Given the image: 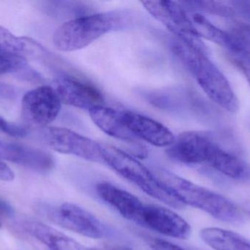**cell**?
I'll return each instance as SVG.
<instances>
[{"mask_svg": "<svg viewBox=\"0 0 250 250\" xmlns=\"http://www.w3.org/2000/svg\"><path fill=\"white\" fill-rule=\"evenodd\" d=\"M172 51L211 101L229 113L239 110V100L229 80L207 57L205 50L176 38L172 44Z\"/></svg>", "mask_w": 250, "mask_h": 250, "instance_id": "6da1fadb", "label": "cell"}, {"mask_svg": "<svg viewBox=\"0 0 250 250\" xmlns=\"http://www.w3.org/2000/svg\"><path fill=\"white\" fill-rule=\"evenodd\" d=\"M126 12H105L79 16L60 25L53 35L54 46L62 51L82 49L108 32L127 24Z\"/></svg>", "mask_w": 250, "mask_h": 250, "instance_id": "7a4b0ae2", "label": "cell"}, {"mask_svg": "<svg viewBox=\"0 0 250 250\" xmlns=\"http://www.w3.org/2000/svg\"><path fill=\"white\" fill-rule=\"evenodd\" d=\"M154 175L184 205L202 210L226 223L239 224L243 221L237 206L225 197L165 169H157Z\"/></svg>", "mask_w": 250, "mask_h": 250, "instance_id": "3957f363", "label": "cell"}, {"mask_svg": "<svg viewBox=\"0 0 250 250\" xmlns=\"http://www.w3.org/2000/svg\"><path fill=\"white\" fill-rule=\"evenodd\" d=\"M101 150L104 162L146 195L171 208H182L185 206L155 175L136 159L108 144L101 143Z\"/></svg>", "mask_w": 250, "mask_h": 250, "instance_id": "277c9868", "label": "cell"}, {"mask_svg": "<svg viewBox=\"0 0 250 250\" xmlns=\"http://www.w3.org/2000/svg\"><path fill=\"white\" fill-rule=\"evenodd\" d=\"M40 209L53 223L85 237L103 239L108 233L100 220L76 204L64 203L58 207L42 206Z\"/></svg>", "mask_w": 250, "mask_h": 250, "instance_id": "5b68a950", "label": "cell"}, {"mask_svg": "<svg viewBox=\"0 0 250 250\" xmlns=\"http://www.w3.org/2000/svg\"><path fill=\"white\" fill-rule=\"evenodd\" d=\"M61 107V99L55 88L42 85L23 95L22 118L29 127L43 129L57 118Z\"/></svg>", "mask_w": 250, "mask_h": 250, "instance_id": "8992f818", "label": "cell"}, {"mask_svg": "<svg viewBox=\"0 0 250 250\" xmlns=\"http://www.w3.org/2000/svg\"><path fill=\"white\" fill-rule=\"evenodd\" d=\"M40 135L45 145L60 154L76 156L93 162L104 161L101 143L70 129L51 126L42 129Z\"/></svg>", "mask_w": 250, "mask_h": 250, "instance_id": "52a82bcc", "label": "cell"}, {"mask_svg": "<svg viewBox=\"0 0 250 250\" xmlns=\"http://www.w3.org/2000/svg\"><path fill=\"white\" fill-rule=\"evenodd\" d=\"M141 4L176 38L205 50V45L192 30L189 13L179 1H143Z\"/></svg>", "mask_w": 250, "mask_h": 250, "instance_id": "ba28073f", "label": "cell"}, {"mask_svg": "<svg viewBox=\"0 0 250 250\" xmlns=\"http://www.w3.org/2000/svg\"><path fill=\"white\" fill-rule=\"evenodd\" d=\"M216 140L207 132L189 131L175 137L166 154L170 159L185 164H206Z\"/></svg>", "mask_w": 250, "mask_h": 250, "instance_id": "9c48e42d", "label": "cell"}, {"mask_svg": "<svg viewBox=\"0 0 250 250\" xmlns=\"http://www.w3.org/2000/svg\"><path fill=\"white\" fill-rule=\"evenodd\" d=\"M55 90L62 103L90 112L105 105L102 92L89 82L76 78L62 76L56 80Z\"/></svg>", "mask_w": 250, "mask_h": 250, "instance_id": "30bf717a", "label": "cell"}, {"mask_svg": "<svg viewBox=\"0 0 250 250\" xmlns=\"http://www.w3.org/2000/svg\"><path fill=\"white\" fill-rule=\"evenodd\" d=\"M139 225L175 239H188L191 233L190 226L185 219L172 210L159 205L145 204Z\"/></svg>", "mask_w": 250, "mask_h": 250, "instance_id": "8fae6325", "label": "cell"}, {"mask_svg": "<svg viewBox=\"0 0 250 250\" xmlns=\"http://www.w3.org/2000/svg\"><path fill=\"white\" fill-rule=\"evenodd\" d=\"M122 114L126 127L137 139L157 147H169L174 142L176 136L160 122L134 112Z\"/></svg>", "mask_w": 250, "mask_h": 250, "instance_id": "7c38bea8", "label": "cell"}, {"mask_svg": "<svg viewBox=\"0 0 250 250\" xmlns=\"http://www.w3.org/2000/svg\"><path fill=\"white\" fill-rule=\"evenodd\" d=\"M95 189L98 196L104 202L126 220L139 224L145 204L136 196L107 182L98 183Z\"/></svg>", "mask_w": 250, "mask_h": 250, "instance_id": "4fadbf2b", "label": "cell"}, {"mask_svg": "<svg viewBox=\"0 0 250 250\" xmlns=\"http://www.w3.org/2000/svg\"><path fill=\"white\" fill-rule=\"evenodd\" d=\"M206 164L230 179L243 182L250 181V164L225 149L217 142L211 148Z\"/></svg>", "mask_w": 250, "mask_h": 250, "instance_id": "5bb4252c", "label": "cell"}, {"mask_svg": "<svg viewBox=\"0 0 250 250\" xmlns=\"http://www.w3.org/2000/svg\"><path fill=\"white\" fill-rule=\"evenodd\" d=\"M89 113L93 123L108 136L138 145V139L126 127L121 111L104 105L96 107Z\"/></svg>", "mask_w": 250, "mask_h": 250, "instance_id": "9a60e30c", "label": "cell"}, {"mask_svg": "<svg viewBox=\"0 0 250 250\" xmlns=\"http://www.w3.org/2000/svg\"><path fill=\"white\" fill-rule=\"evenodd\" d=\"M23 227L50 250H88L64 233L40 222H25Z\"/></svg>", "mask_w": 250, "mask_h": 250, "instance_id": "2e32d148", "label": "cell"}, {"mask_svg": "<svg viewBox=\"0 0 250 250\" xmlns=\"http://www.w3.org/2000/svg\"><path fill=\"white\" fill-rule=\"evenodd\" d=\"M188 13L192 30L198 38H205L218 44L227 51L236 48L242 44L234 35L217 27L201 13L190 11Z\"/></svg>", "mask_w": 250, "mask_h": 250, "instance_id": "e0dca14e", "label": "cell"}, {"mask_svg": "<svg viewBox=\"0 0 250 250\" xmlns=\"http://www.w3.org/2000/svg\"><path fill=\"white\" fill-rule=\"evenodd\" d=\"M0 159L36 172L43 165L45 155L42 150L0 139Z\"/></svg>", "mask_w": 250, "mask_h": 250, "instance_id": "ac0fdd59", "label": "cell"}, {"mask_svg": "<svg viewBox=\"0 0 250 250\" xmlns=\"http://www.w3.org/2000/svg\"><path fill=\"white\" fill-rule=\"evenodd\" d=\"M41 44L27 37H18L0 25V52L19 57H39L43 54Z\"/></svg>", "mask_w": 250, "mask_h": 250, "instance_id": "d6986e66", "label": "cell"}, {"mask_svg": "<svg viewBox=\"0 0 250 250\" xmlns=\"http://www.w3.org/2000/svg\"><path fill=\"white\" fill-rule=\"evenodd\" d=\"M201 239L214 250H250V242L240 235L217 227L201 231Z\"/></svg>", "mask_w": 250, "mask_h": 250, "instance_id": "ffe728a7", "label": "cell"}, {"mask_svg": "<svg viewBox=\"0 0 250 250\" xmlns=\"http://www.w3.org/2000/svg\"><path fill=\"white\" fill-rule=\"evenodd\" d=\"M181 4L188 11L204 12L209 14L225 18L233 17L236 11L232 5L217 1H205V0H193V1H181Z\"/></svg>", "mask_w": 250, "mask_h": 250, "instance_id": "44dd1931", "label": "cell"}, {"mask_svg": "<svg viewBox=\"0 0 250 250\" xmlns=\"http://www.w3.org/2000/svg\"><path fill=\"white\" fill-rule=\"evenodd\" d=\"M26 59L0 52V75L27 71Z\"/></svg>", "mask_w": 250, "mask_h": 250, "instance_id": "7402d4cb", "label": "cell"}, {"mask_svg": "<svg viewBox=\"0 0 250 250\" xmlns=\"http://www.w3.org/2000/svg\"><path fill=\"white\" fill-rule=\"evenodd\" d=\"M229 51V57L235 66L242 72L250 85V50L241 44L234 49Z\"/></svg>", "mask_w": 250, "mask_h": 250, "instance_id": "603a6c76", "label": "cell"}, {"mask_svg": "<svg viewBox=\"0 0 250 250\" xmlns=\"http://www.w3.org/2000/svg\"><path fill=\"white\" fill-rule=\"evenodd\" d=\"M0 132L13 137H24L27 135L26 129L23 126L10 123L0 116Z\"/></svg>", "mask_w": 250, "mask_h": 250, "instance_id": "cb8c5ba5", "label": "cell"}, {"mask_svg": "<svg viewBox=\"0 0 250 250\" xmlns=\"http://www.w3.org/2000/svg\"><path fill=\"white\" fill-rule=\"evenodd\" d=\"M232 34L234 35L244 45L250 48V23L237 22L232 28Z\"/></svg>", "mask_w": 250, "mask_h": 250, "instance_id": "d4e9b609", "label": "cell"}, {"mask_svg": "<svg viewBox=\"0 0 250 250\" xmlns=\"http://www.w3.org/2000/svg\"><path fill=\"white\" fill-rule=\"evenodd\" d=\"M148 245L151 250H185L175 244L156 238L150 239Z\"/></svg>", "mask_w": 250, "mask_h": 250, "instance_id": "484cf974", "label": "cell"}, {"mask_svg": "<svg viewBox=\"0 0 250 250\" xmlns=\"http://www.w3.org/2000/svg\"><path fill=\"white\" fill-rule=\"evenodd\" d=\"M14 172L1 159H0V181L10 182L14 180Z\"/></svg>", "mask_w": 250, "mask_h": 250, "instance_id": "4316f807", "label": "cell"}, {"mask_svg": "<svg viewBox=\"0 0 250 250\" xmlns=\"http://www.w3.org/2000/svg\"><path fill=\"white\" fill-rule=\"evenodd\" d=\"M236 11H240L250 18V1H234L230 2Z\"/></svg>", "mask_w": 250, "mask_h": 250, "instance_id": "83f0119b", "label": "cell"}, {"mask_svg": "<svg viewBox=\"0 0 250 250\" xmlns=\"http://www.w3.org/2000/svg\"><path fill=\"white\" fill-rule=\"evenodd\" d=\"M108 250H132L130 248L125 246H113L110 248Z\"/></svg>", "mask_w": 250, "mask_h": 250, "instance_id": "f1b7e54d", "label": "cell"}, {"mask_svg": "<svg viewBox=\"0 0 250 250\" xmlns=\"http://www.w3.org/2000/svg\"><path fill=\"white\" fill-rule=\"evenodd\" d=\"M248 213H249V214L250 215V206L249 207V208H248Z\"/></svg>", "mask_w": 250, "mask_h": 250, "instance_id": "f546056e", "label": "cell"}, {"mask_svg": "<svg viewBox=\"0 0 250 250\" xmlns=\"http://www.w3.org/2000/svg\"><path fill=\"white\" fill-rule=\"evenodd\" d=\"M1 227V220H0V227Z\"/></svg>", "mask_w": 250, "mask_h": 250, "instance_id": "4dcf8cb0", "label": "cell"}]
</instances>
